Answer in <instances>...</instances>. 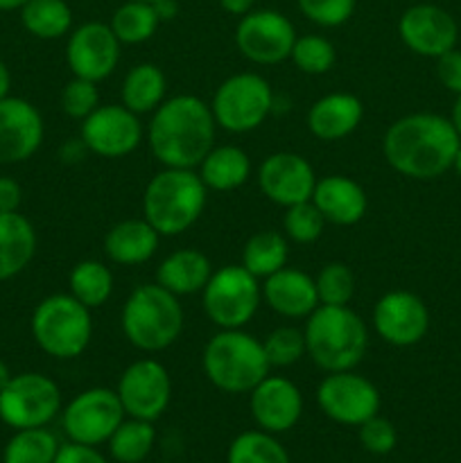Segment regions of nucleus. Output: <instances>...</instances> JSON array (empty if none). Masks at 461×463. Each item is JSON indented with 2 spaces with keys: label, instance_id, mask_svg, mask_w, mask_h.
<instances>
[{
  "label": "nucleus",
  "instance_id": "nucleus-1",
  "mask_svg": "<svg viewBox=\"0 0 461 463\" xmlns=\"http://www.w3.org/2000/svg\"><path fill=\"white\" fill-rule=\"evenodd\" d=\"M461 138L450 118L438 113H409L389 125L382 138L384 161L398 175L432 181L452 170Z\"/></svg>",
  "mask_w": 461,
  "mask_h": 463
},
{
  "label": "nucleus",
  "instance_id": "nucleus-2",
  "mask_svg": "<svg viewBox=\"0 0 461 463\" xmlns=\"http://www.w3.org/2000/svg\"><path fill=\"white\" fill-rule=\"evenodd\" d=\"M217 122L211 104L197 95H174L163 99L147 125V145L163 167L197 170L215 147Z\"/></svg>",
  "mask_w": 461,
  "mask_h": 463
},
{
  "label": "nucleus",
  "instance_id": "nucleus-3",
  "mask_svg": "<svg viewBox=\"0 0 461 463\" xmlns=\"http://www.w3.org/2000/svg\"><path fill=\"white\" fill-rule=\"evenodd\" d=\"M306 353L325 373L353 371L366 355L369 330L348 306H319L306 321Z\"/></svg>",
  "mask_w": 461,
  "mask_h": 463
},
{
  "label": "nucleus",
  "instance_id": "nucleus-4",
  "mask_svg": "<svg viewBox=\"0 0 461 463\" xmlns=\"http://www.w3.org/2000/svg\"><path fill=\"white\" fill-rule=\"evenodd\" d=\"M206 199L208 188L197 170L163 167L145 185V220L161 238H174L197 224Z\"/></svg>",
  "mask_w": 461,
  "mask_h": 463
},
{
  "label": "nucleus",
  "instance_id": "nucleus-5",
  "mask_svg": "<svg viewBox=\"0 0 461 463\" xmlns=\"http://www.w3.org/2000/svg\"><path fill=\"white\" fill-rule=\"evenodd\" d=\"M202 369L208 383L224 393H249L269 375L271 364L262 348V339L244 328L220 330L206 342Z\"/></svg>",
  "mask_w": 461,
  "mask_h": 463
},
{
  "label": "nucleus",
  "instance_id": "nucleus-6",
  "mask_svg": "<svg viewBox=\"0 0 461 463\" xmlns=\"http://www.w3.org/2000/svg\"><path fill=\"white\" fill-rule=\"evenodd\" d=\"M120 326L131 346L143 353H161L183 333V307L179 297L165 288L145 283L127 297Z\"/></svg>",
  "mask_w": 461,
  "mask_h": 463
},
{
  "label": "nucleus",
  "instance_id": "nucleus-7",
  "mask_svg": "<svg viewBox=\"0 0 461 463\" xmlns=\"http://www.w3.org/2000/svg\"><path fill=\"white\" fill-rule=\"evenodd\" d=\"M30 330L36 346L45 355L54 360H75L89 348L93 337V317L71 292L50 294L32 312Z\"/></svg>",
  "mask_w": 461,
  "mask_h": 463
},
{
  "label": "nucleus",
  "instance_id": "nucleus-8",
  "mask_svg": "<svg viewBox=\"0 0 461 463\" xmlns=\"http://www.w3.org/2000/svg\"><path fill=\"white\" fill-rule=\"evenodd\" d=\"M217 127L230 134H249L274 111V90L258 72H235L217 86L211 102Z\"/></svg>",
  "mask_w": 461,
  "mask_h": 463
},
{
  "label": "nucleus",
  "instance_id": "nucleus-9",
  "mask_svg": "<svg viewBox=\"0 0 461 463\" xmlns=\"http://www.w3.org/2000/svg\"><path fill=\"white\" fill-rule=\"evenodd\" d=\"M262 303V283L242 265H224L212 271L202 289V306L220 330L244 328Z\"/></svg>",
  "mask_w": 461,
  "mask_h": 463
},
{
  "label": "nucleus",
  "instance_id": "nucleus-10",
  "mask_svg": "<svg viewBox=\"0 0 461 463\" xmlns=\"http://www.w3.org/2000/svg\"><path fill=\"white\" fill-rule=\"evenodd\" d=\"M61 411V389L36 371L12 375L0 392V420L12 430L45 428Z\"/></svg>",
  "mask_w": 461,
  "mask_h": 463
},
{
  "label": "nucleus",
  "instance_id": "nucleus-11",
  "mask_svg": "<svg viewBox=\"0 0 461 463\" xmlns=\"http://www.w3.org/2000/svg\"><path fill=\"white\" fill-rule=\"evenodd\" d=\"M125 410L116 389L93 387L77 393L61 414L63 432L72 443L102 446L108 443L118 425L125 420Z\"/></svg>",
  "mask_w": 461,
  "mask_h": 463
},
{
  "label": "nucleus",
  "instance_id": "nucleus-12",
  "mask_svg": "<svg viewBox=\"0 0 461 463\" xmlns=\"http://www.w3.org/2000/svg\"><path fill=\"white\" fill-rule=\"evenodd\" d=\"M296 30L285 14L276 9H251L235 27L240 54L258 66H276L292 54Z\"/></svg>",
  "mask_w": 461,
  "mask_h": 463
},
{
  "label": "nucleus",
  "instance_id": "nucleus-13",
  "mask_svg": "<svg viewBox=\"0 0 461 463\" xmlns=\"http://www.w3.org/2000/svg\"><path fill=\"white\" fill-rule=\"evenodd\" d=\"M316 405L334 423L360 428L380 411V392L369 378L355 371H337L325 373L319 383Z\"/></svg>",
  "mask_w": 461,
  "mask_h": 463
},
{
  "label": "nucleus",
  "instance_id": "nucleus-14",
  "mask_svg": "<svg viewBox=\"0 0 461 463\" xmlns=\"http://www.w3.org/2000/svg\"><path fill=\"white\" fill-rule=\"evenodd\" d=\"M143 140L140 116L125 104H99L89 118L81 120L80 143L86 152L99 158H125Z\"/></svg>",
  "mask_w": 461,
  "mask_h": 463
},
{
  "label": "nucleus",
  "instance_id": "nucleus-15",
  "mask_svg": "<svg viewBox=\"0 0 461 463\" xmlns=\"http://www.w3.org/2000/svg\"><path fill=\"white\" fill-rule=\"evenodd\" d=\"M122 410L129 419L156 420L172 401V378L165 366L152 357L136 360L122 371L116 387Z\"/></svg>",
  "mask_w": 461,
  "mask_h": 463
},
{
  "label": "nucleus",
  "instance_id": "nucleus-16",
  "mask_svg": "<svg viewBox=\"0 0 461 463\" xmlns=\"http://www.w3.org/2000/svg\"><path fill=\"white\" fill-rule=\"evenodd\" d=\"M122 43L108 23L89 21L71 30L66 45V63L72 77L99 84L116 72Z\"/></svg>",
  "mask_w": 461,
  "mask_h": 463
},
{
  "label": "nucleus",
  "instance_id": "nucleus-17",
  "mask_svg": "<svg viewBox=\"0 0 461 463\" xmlns=\"http://www.w3.org/2000/svg\"><path fill=\"white\" fill-rule=\"evenodd\" d=\"M373 328L389 346H416L423 342L429 330V310L419 294L407 292V289H391L375 303Z\"/></svg>",
  "mask_w": 461,
  "mask_h": 463
},
{
  "label": "nucleus",
  "instance_id": "nucleus-18",
  "mask_svg": "<svg viewBox=\"0 0 461 463\" xmlns=\"http://www.w3.org/2000/svg\"><path fill=\"white\" fill-rule=\"evenodd\" d=\"M400 41L419 57L437 59L456 48L459 25L447 9L432 3L411 5L398 21Z\"/></svg>",
  "mask_w": 461,
  "mask_h": 463
},
{
  "label": "nucleus",
  "instance_id": "nucleus-19",
  "mask_svg": "<svg viewBox=\"0 0 461 463\" xmlns=\"http://www.w3.org/2000/svg\"><path fill=\"white\" fill-rule=\"evenodd\" d=\"M258 188L276 206L310 202L316 185L315 167L296 152H274L258 167Z\"/></svg>",
  "mask_w": 461,
  "mask_h": 463
},
{
  "label": "nucleus",
  "instance_id": "nucleus-20",
  "mask_svg": "<svg viewBox=\"0 0 461 463\" xmlns=\"http://www.w3.org/2000/svg\"><path fill=\"white\" fill-rule=\"evenodd\" d=\"M45 125L39 109L25 98L0 99V165H18L39 152Z\"/></svg>",
  "mask_w": 461,
  "mask_h": 463
},
{
  "label": "nucleus",
  "instance_id": "nucleus-21",
  "mask_svg": "<svg viewBox=\"0 0 461 463\" xmlns=\"http://www.w3.org/2000/svg\"><path fill=\"white\" fill-rule=\"evenodd\" d=\"M251 416L269 434L289 432L303 416V396L292 380L267 375L249 392Z\"/></svg>",
  "mask_w": 461,
  "mask_h": 463
},
{
  "label": "nucleus",
  "instance_id": "nucleus-22",
  "mask_svg": "<svg viewBox=\"0 0 461 463\" xmlns=\"http://www.w3.org/2000/svg\"><path fill=\"white\" fill-rule=\"evenodd\" d=\"M262 301L285 319H307L319 307V294L310 274L283 267L262 280Z\"/></svg>",
  "mask_w": 461,
  "mask_h": 463
},
{
  "label": "nucleus",
  "instance_id": "nucleus-23",
  "mask_svg": "<svg viewBox=\"0 0 461 463\" xmlns=\"http://www.w3.org/2000/svg\"><path fill=\"white\" fill-rule=\"evenodd\" d=\"M312 203L319 208L325 224L353 226L366 215L369 197L355 179L346 175H328L316 179Z\"/></svg>",
  "mask_w": 461,
  "mask_h": 463
},
{
  "label": "nucleus",
  "instance_id": "nucleus-24",
  "mask_svg": "<svg viewBox=\"0 0 461 463\" xmlns=\"http://www.w3.org/2000/svg\"><path fill=\"white\" fill-rule=\"evenodd\" d=\"M364 104L353 93H328L316 99L307 111V129L316 140L334 143L360 127Z\"/></svg>",
  "mask_w": 461,
  "mask_h": 463
},
{
  "label": "nucleus",
  "instance_id": "nucleus-25",
  "mask_svg": "<svg viewBox=\"0 0 461 463\" xmlns=\"http://www.w3.org/2000/svg\"><path fill=\"white\" fill-rule=\"evenodd\" d=\"M161 235L154 231L147 220H122L104 235V251L116 265L136 267L145 265L154 258Z\"/></svg>",
  "mask_w": 461,
  "mask_h": 463
},
{
  "label": "nucleus",
  "instance_id": "nucleus-26",
  "mask_svg": "<svg viewBox=\"0 0 461 463\" xmlns=\"http://www.w3.org/2000/svg\"><path fill=\"white\" fill-rule=\"evenodd\" d=\"M36 253L34 224L23 213H0V283L16 279Z\"/></svg>",
  "mask_w": 461,
  "mask_h": 463
},
{
  "label": "nucleus",
  "instance_id": "nucleus-27",
  "mask_svg": "<svg viewBox=\"0 0 461 463\" xmlns=\"http://www.w3.org/2000/svg\"><path fill=\"white\" fill-rule=\"evenodd\" d=\"M212 265L199 249H176L161 260L156 269V283L174 297H190L206 288L212 276Z\"/></svg>",
  "mask_w": 461,
  "mask_h": 463
},
{
  "label": "nucleus",
  "instance_id": "nucleus-28",
  "mask_svg": "<svg viewBox=\"0 0 461 463\" xmlns=\"http://www.w3.org/2000/svg\"><path fill=\"white\" fill-rule=\"evenodd\" d=\"M203 185L215 193H233L251 176V158L238 145H220L206 154L197 167Z\"/></svg>",
  "mask_w": 461,
  "mask_h": 463
},
{
  "label": "nucleus",
  "instance_id": "nucleus-29",
  "mask_svg": "<svg viewBox=\"0 0 461 463\" xmlns=\"http://www.w3.org/2000/svg\"><path fill=\"white\" fill-rule=\"evenodd\" d=\"M167 93L165 72L152 61L136 63L122 80L120 99L136 116L154 113L163 104Z\"/></svg>",
  "mask_w": 461,
  "mask_h": 463
},
{
  "label": "nucleus",
  "instance_id": "nucleus-30",
  "mask_svg": "<svg viewBox=\"0 0 461 463\" xmlns=\"http://www.w3.org/2000/svg\"><path fill=\"white\" fill-rule=\"evenodd\" d=\"M289 244L285 233L278 231H258L244 242L242 262L240 265L253 274L256 279L265 280L267 276L276 274L278 269L287 267Z\"/></svg>",
  "mask_w": 461,
  "mask_h": 463
},
{
  "label": "nucleus",
  "instance_id": "nucleus-31",
  "mask_svg": "<svg viewBox=\"0 0 461 463\" xmlns=\"http://www.w3.org/2000/svg\"><path fill=\"white\" fill-rule=\"evenodd\" d=\"M21 23L36 39H61L72 30V9L66 0H30L21 9Z\"/></svg>",
  "mask_w": 461,
  "mask_h": 463
},
{
  "label": "nucleus",
  "instance_id": "nucleus-32",
  "mask_svg": "<svg viewBox=\"0 0 461 463\" xmlns=\"http://www.w3.org/2000/svg\"><path fill=\"white\" fill-rule=\"evenodd\" d=\"M71 294L89 310L102 307L113 294V274L102 260H81L68 276Z\"/></svg>",
  "mask_w": 461,
  "mask_h": 463
},
{
  "label": "nucleus",
  "instance_id": "nucleus-33",
  "mask_svg": "<svg viewBox=\"0 0 461 463\" xmlns=\"http://www.w3.org/2000/svg\"><path fill=\"white\" fill-rule=\"evenodd\" d=\"M111 30L122 45H138L156 34L158 14L152 3H138V0H125L111 16Z\"/></svg>",
  "mask_w": 461,
  "mask_h": 463
},
{
  "label": "nucleus",
  "instance_id": "nucleus-34",
  "mask_svg": "<svg viewBox=\"0 0 461 463\" xmlns=\"http://www.w3.org/2000/svg\"><path fill=\"white\" fill-rule=\"evenodd\" d=\"M156 443V430L152 420L129 419L118 425L108 439V450L118 463H140L149 457Z\"/></svg>",
  "mask_w": 461,
  "mask_h": 463
},
{
  "label": "nucleus",
  "instance_id": "nucleus-35",
  "mask_svg": "<svg viewBox=\"0 0 461 463\" xmlns=\"http://www.w3.org/2000/svg\"><path fill=\"white\" fill-rule=\"evenodd\" d=\"M59 441L50 430H16L3 452V463H54Z\"/></svg>",
  "mask_w": 461,
  "mask_h": 463
},
{
  "label": "nucleus",
  "instance_id": "nucleus-36",
  "mask_svg": "<svg viewBox=\"0 0 461 463\" xmlns=\"http://www.w3.org/2000/svg\"><path fill=\"white\" fill-rule=\"evenodd\" d=\"M226 463H289V455L274 434L249 430L233 439Z\"/></svg>",
  "mask_w": 461,
  "mask_h": 463
},
{
  "label": "nucleus",
  "instance_id": "nucleus-37",
  "mask_svg": "<svg viewBox=\"0 0 461 463\" xmlns=\"http://www.w3.org/2000/svg\"><path fill=\"white\" fill-rule=\"evenodd\" d=\"M289 59L306 75H325L337 61V50L325 36L306 34L296 36Z\"/></svg>",
  "mask_w": 461,
  "mask_h": 463
},
{
  "label": "nucleus",
  "instance_id": "nucleus-38",
  "mask_svg": "<svg viewBox=\"0 0 461 463\" xmlns=\"http://www.w3.org/2000/svg\"><path fill=\"white\" fill-rule=\"evenodd\" d=\"M319 306H348L355 297V274L343 262H328L315 276Z\"/></svg>",
  "mask_w": 461,
  "mask_h": 463
},
{
  "label": "nucleus",
  "instance_id": "nucleus-39",
  "mask_svg": "<svg viewBox=\"0 0 461 463\" xmlns=\"http://www.w3.org/2000/svg\"><path fill=\"white\" fill-rule=\"evenodd\" d=\"M325 229V220L319 213V208L310 202L294 203L285 208L283 215V231L285 238L296 244H312L321 238Z\"/></svg>",
  "mask_w": 461,
  "mask_h": 463
},
{
  "label": "nucleus",
  "instance_id": "nucleus-40",
  "mask_svg": "<svg viewBox=\"0 0 461 463\" xmlns=\"http://www.w3.org/2000/svg\"><path fill=\"white\" fill-rule=\"evenodd\" d=\"M262 348L271 366H294L306 353V335L294 326H278L262 339Z\"/></svg>",
  "mask_w": 461,
  "mask_h": 463
},
{
  "label": "nucleus",
  "instance_id": "nucleus-41",
  "mask_svg": "<svg viewBox=\"0 0 461 463\" xmlns=\"http://www.w3.org/2000/svg\"><path fill=\"white\" fill-rule=\"evenodd\" d=\"M99 107V90L95 81L72 77L61 90V109L72 120H84Z\"/></svg>",
  "mask_w": 461,
  "mask_h": 463
},
{
  "label": "nucleus",
  "instance_id": "nucleus-42",
  "mask_svg": "<svg viewBox=\"0 0 461 463\" xmlns=\"http://www.w3.org/2000/svg\"><path fill=\"white\" fill-rule=\"evenodd\" d=\"M307 21L319 27H339L351 21L357 0H296Z\"/></svg>",
  "mask_w": 461,
  "mask_h": 463
},
{
  "label": "nucleus",
  "instance_id": "nucleus-43",
  "mask_svg": "<svg viewBox=\"0 0 461 463\" xmlns=\"http://www.w3.org/2000/svg\"><path fill=\"white\" fill-rule=\"evenodd\" d=\"M357 430H360V443L371 455H389L398 443V432L393 423L389 419H382L380 414L371 416Z\"/></svg>",
  "mask_w": 461,
  "mask_h": 463
},
{
  "label": "nucleus",
  "instance_id": "nucleus-44",
  "mask_svg": "<svg viewBox=\"0 0 461 463\" xmlns=\"http://www.w3.org/2000/svg\"><path fill=\"white\" fill-rule=\"evenodd\" d=\"M437 77L441 86L450 93H461V50L452 48L437 57Z\"/></svg>",
  "mask_w": 461,
  "mask_h": 463
},
{
  "label": "nucleus",
  "instance_id": "nucleus-45",
  "mask_svg": "<svg viewBox=\"0 0 461 463\" xmlns=\"http://www.w3.org/2000/svg\"><path fill=\"white\" fill-rule=\"evenodd\" d=\"M54 463H108L95 450L93 446H84V443H66L59 448Z\"/></svg>",
  "mask_w": 461,
  "mask_h": 463
},
{
  "label": "nucleus",
  "instance_id": "nucleus-46",
  "mask_svg": "<svg viewBox=\"0 0 461 463\" xmlns=\"http://www.w3.org/2000/svg\"><path fill=\"white\" fill-rule=\"evenodd\" d=\"M23 203V188L12 176H0V213H16Z\"/></svg>",
  "mask_w": 461,
  "mask_h": 463
},
{
  "label": "nucleus",
  "instance_id": "nucleus-47",
  "mask_svg": "<svg viewBox=\"0 0 461 463\" xmlns=\"http://www.w3.org/2000/svg\"><path fill=\"white\" fill-rule=\"evenodd\" d=\"M253 5H256V0H220V7L224 9L226 14H230V16H240V18H242L244 14L251 12Z\"/></svg>",
  "mask_w": 461,
  "mask_h": 463
},
{
  "label": "nucleus",
  "instance_id": "nucleus-48",
  "mask_svg": "<svg viewBox=\"0 0 461 463\" xmlns=\"http://www.w3.org/2000/svg\"><path fill=\"white\" fill-rule=\"evenodd\" d=\"M154 9H156L158 14V21H172V18L179 14V3L176 0H156V3H152Z\"/></svg>",
  "mask_w": 461,
  "mask_h": 463
},
{
  "label": "nucleus",
  "instance_id": "nucleus-49",
  "mask_svg": "<svg viewBox=\"0 0 461 463\" xmlns=\"http://www.w3.org/2000/svg\"><path fill=\"white\" fill-rule=\"evenodd\" d=\"M9 90H12V72H9L7 63L0 59V99L9 98Z\"/></svg>",
  "mask_w": 461,
  "mask_h": 463
},
{
  "label": "nucleus",
  "instance_id": "nucleus-50",
  "mask_svg": "<svg viewBox=\"0 0 461 463\" xmlns=\"http://www.w3.org/2000/svg\"><path fill=\"white\" fill-rule=\"evenodd\" d=\"M450 122L461 138V93L456 95V99H455V107H452V113H450Z\"/></svg>",
  "mask_w": 461,
  "mask_h": 463
},
{
  "label": "nucleus",
  "instance_id": "nucleus-51",
  "mask_svg": "<svg viewBox=\"0 0 461 463\" xmlns=\"http://www.w3.org/2000/svg\"><path fill=\"white\" fill-rule=\"evenodd\" d=\"M27 3H30V0H0V12H14V9L21 12Z\"/></svg>",
  "mask_w": 461,
  "mask_h": 463
},
{
  "label": "nucleus",
  "instance_id": "nucleus-52",
  "mask_svg": "<svg viewBox=\"0 0 461 463\" xmlns=\"http://www.w3.org/2000/svg\"><path fill=\"white\" fill-rule=\"evenodd\" d=\"M9 380H12V371H9L7 362L0 360V392H3V389L7 387Z\"/></svg>",
  "mask_w": 461,
  "mask_h": 463
},
{
  "label": "nucleus",
  "instance_id": "nucleus-53",
  "mask_svg": "<svg viewBox=\"0 0 461 463\" xmlns=\"http://www.w3.org/2000/svg\"><path fill=\"white\" fill-rule=\"evenodd\" d=\"M452 170H455L456 175H459V179H461V145H459V149H456V156H455V163H452Z\"/></svg>",
  "mask_w": 461,
  "mask_h": 463
},
{
  "label": "nucleus",
  "instance_id": "nucleus-54",
  "mask_svg": "<svg viewBox=\"0 0 461 463\" xmlns=\"http://www.w3.org/2000/svg\"><path fill=\"white\" fill-rule=\"evenodd\" d=\"M138 3H156V0H138Z\"/></svg>",
  "mask_w": 461,
  "mask_h": 463
}]
</instances>
